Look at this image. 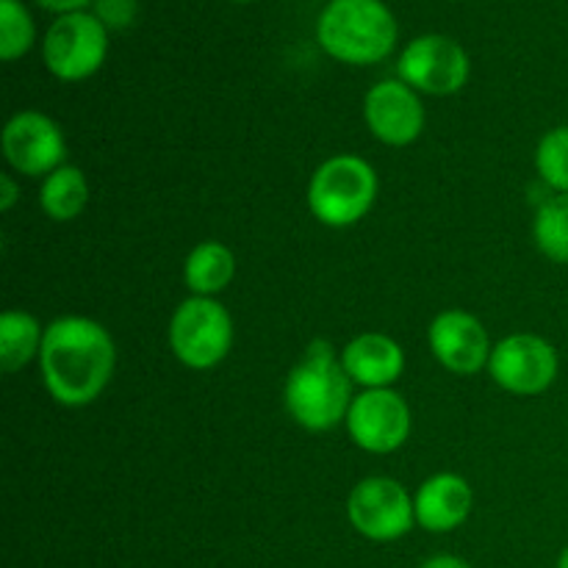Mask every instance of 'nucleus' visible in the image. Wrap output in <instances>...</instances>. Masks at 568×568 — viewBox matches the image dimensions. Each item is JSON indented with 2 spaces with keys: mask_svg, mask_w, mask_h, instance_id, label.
Segmentation results:
<instances>
[{
  "mask_svg": "<svg viewBox=\"0 0 568 568\" xmlns=\"http://www.w3.org/2000/svg\"><path fill=\"white\" fill-rule=\"evenodd\" d=\"M3 159L26 178H48L67 164V139L59 122L42 111H17L3 128Z\"/></svg>",
  "mask_w": 568,
  "mask_h": 568,
  "instance_id": "obj_11",
  "label": "nucleus"
},
{
  "mask_svg": "<svg viewBox=\"0 0 568 568\" xmlns=\"http://www.w3.org/2000/svg\"><path fill=\"white\" fill-rule=\"evenodd\" d=\"M471 505H475V494L469 483L453 471H442L422 483L419 491L414 494L416 525L436 536L453 532L469 519Z\"/></svg>",
  "mask_w": 568,
  "mask_h": 568,
  "instance_id": "obj_14",
  "label": "nucleus"
},
{
  "mask_svg": "<svg viewBox=\"0 0 568 568\" xmlns=\"http://www.w3.org/2000/svg\"><path fill=\"white\" fill-rule=\"evenodd\" d=\"M364 120L372 136L388 148H408L425 131V103L399 78L375 83L364 98Z\"/></svg>",
  "mask_w": 568,
  "mask_h": 568,
  "instance_id": "obj_12",
  "label": "nucleus"
},
{
  "mask_svg": "<svg viewBox=\"0 0 568 568\" xmlns=\"http://www.w3.org/2000/svg\"><path fill=\"white\" fill-rule=\"evenodd\" d=\"M233 275H236V255L216 239L192 247L186 264H183V281H186L192 297H216L231 286Z\"/></svg>",
  "mask_w": 568,
  "mask_h": 568,
  "instance_id": "obj_16",
  "label": "nucleus"
},
{
  "mask_svg": "<svg viewBox=\"0 0 568 568\" xmlns=\"http://www.w3.org/2000/svg\"><path fill=\"white\" fill-rule=\"evenodd\" d=\"M558 349L536 333H514L494 344L488 375L503 392L516 397H538L558 381Z\"/></svg>",
  "mask_w": 568,
  "mask_h": 568,
  "instance_id": "obj_8",
  "label": "nucleus"
},
{
  "mask_svg": "<svg viewBox=\"0 0 568 568\" xmlns=\"http://www.w3.org/2000/svg\"><path fill=\"white\" fill-rule=\"evenodd\" d=\"M92 14L109 31H125L136 20V0H94Z\"/></svg>",
  "mask_w": 568,
  "mask_h": 568,
  "instance_id": "obj_22",
  "label": "nucleus"
},
{
  "mask_svg": "<svg viewBox=\"0 0 568 568\" xmlns=\"http://www.w3.org/2000/svg\"><path fill=\"white\" fill-rule=\"evenodd\" d=\"M170 349L186 369L220 366L233 347V320L214 297H189L170 320Z\"/></svg>",
  "mask_w": 568,
  "mask_h": 568,
  "instance_id": "obj_5",
  "label": "nucleus"
},
{
  "mask_svg": "<svg viewBox=\"0 0 568 568\" xmlns=\"http://www.w3.org/2000/svg\"><path fill=\"white\" fill-rule=\"evenodd\" d=\"M349 438L369 455H392L408 442L410 408L394 388H366L355 394L347 422Z\"/></svg>",
  "mask_w": 568,
  "mask_h": 568,
  "instance_id": "obj_10",
  "label": "nucleus"
},
{
  "mask_svg": "<svg viewBox=\"0 0 568 568\" xmlns=\"http://www.w3.org/2000/svg\"><path fill=\"white\" fill-rule=\"evenodd\" d=\"M353 386L336 347L327 338H314L288 372L283 403L303 430L327 433L347 422Z\"/></svg>",
  "mask_w": 568,
  "mask_h": 568,
  "instance_id": "obj_2",
  "label": "nucleus"
},
{
  "mask_svg": "<svg viewBox=\"0 0 568 568\" xmlns=\"http://www.w3.org/2000/svg\"><path fill=\"white\" fill-rule=\"evenodd\" d=\"M536 170L552 194H568V125L544 133L536 148Z\"/></svg>",
  "mask_w": 568,
  "mask_h": 568,
  "instance_id": "obj_21",
  "label": "nucleus"
},
{
  "mask_svg": "<svg viewBox=\"0 0 568 568\" xmlns=\"http://www.w3.org/2000/svg\"><path fill=\"white\" fill-rule=\"evenodd\" d=\"M109 55V28L92 11L55 17L42 42V61L53 78L78 83L92 78Z\"/></svg>",
  "mask_w": 568,
  "mask_h": 568,
  "instance_id": "obj_6",
  "label": "nucleus"
},
{
  "mask_svg": "<svg viewBox=\"0 0 568 568\" xmlns=\"http://www.w3.org/2000/svg\"><path fill=\"white\" fill-rule=\"evenodd\" d=\"M17 200H20V189H17L14 178L6 172V175H0V211L9 214V211L17 205Z\"/></svg>",
  "mask_w": 568,
  "mask_h": 568,
  "instance_id": "obj_23",
  "label": "nucleus"
},
{
  "mask_svg": "<svg viewBox=\"0 0 568 568\" xmlns=\"http://www.w3.org/2000/svg\"><path fill=\"white\" fill-rule=\"evenodd\" d=\"M39 372L50 397L64 408L92 405L114 377L111 333L89 316H59L44 327Z\"/></svg>",
  "mask_w": 568,
  "mask_h": 568,
  "instance_id": "obj_1",
  "label": "nucleus"
},
{
  "mask_svg": "<svg viewBox=\"0 0 568 568\" xmlns=\"http://www.w3.org/2000/svg\"><path fill=\"white\" fill-rule=\"evenodd\" d=\"M347 521L366 541H399L416 527L414 497L394 477H366L349 491Z\"/></svg>",
  "mask_w": 568,
  "mask_h": 568,
  "instance_id": "obj_7",
  "label": "nucleus"
},
{
  "mask_svg": "<svg viewBox=\"0 0 568 568\" xmlns=\"http://www.w3.org/2000/svg\"><path fill=\"white\" fill-rule=\"evenodd\" d=\"M89 181L81 166L64 164L39 186V209L53 222H72L87 211Z\"/></svg>",
  "mask_w": 568,
  "mask_h": 568,
  "instance_id": "obj_18",
  "label": "nucleus"
},
{
  "mask_svg": "<svg viewBox=\"0 0 568 568\" xmlns=\"http://www.w3.org/2000/svg\"><path fill=\"white\" fill-rule=\"evenodd\" d=\"M555 568H568V547H564V552L558 555V564H555Z\"/></svg>",
  "mask_w": 568,
  "mask_h": 568,
  "instance_id": "obj_26",
  "label": "nucleus"
},
{
  "mask_svg": "<svg viewBox=\"0 0 568 568\" xmlns=\"http://www.w3.org/2000/svg\"><path fill=\"white\" fill-rule=\"evenodd\" d=\"M419 568H471L464 558H455V555H433L427 558Z\"/></svg>",
  "mask_w": 568,
  "mask_h": 568,
  "instance_id": "obj_25",
  "label": "nucleus"
},
{
  "mask_svg": "<svg viewBox=\"0 0 568 568\" xmlns=\"http://www.w3.org/2000/svg\"><path fill=\"white\" fill-rule=\"evenodd\" d=\"M381 181L375 166L353 153L322 161L308 181V209L327 227H353L375 205Z\"/></svg>",
  "mask_w": 568,
  "mask_h": 568,
  "instance_id": "obj_4",
  "label": "nucleus"
},
{
  "mask_svg": "<svg viewBox=\"0 0 568 568\" xmlns=\"http://www.w3.org/2000/svg\"><path fill=\"white\" fill-rule=\"evenodd\" d=\"M236 3H253V0H236Z\"/></svg>",
  "mask_w": 568,
  "mask_h": 568,
  "instance_id": "obj_27",
  "label": "nucleus"
},
{
  "mask_svg": "<svg viewBox=\"0 0 568 568\" xmlns=\"http://www.w3.org/2000/svg\"><path fill=\"white\" fill-rule=\"evenodd\" d=\"M397 39V17L383 0H331L316 20V42L342 64H377L394 53Z\"/></svg>",
  "mask_w": 568,
  "mask_h": 568,
  "instance_id": "obj_3",
  "label": "nucleus"
},
{
  "mask_svg": "<svg viewBox=\"0 0 568 568\" xmlns=\"http://www.w3.org/2000/svg\"><path fill=\"white\" fill-rule=\"evenodd\" d=\"M42 9L53 11V14H72V11H83L89 3H94V0H37Z\"/></svg>",
  "mask_w": 568,
  "mask_h": 568,
  "instance_id": "obj_24",
  "label": "nucleus"
},
{
  "mask_svg": "<svg viewBox=\"0 0 568 568\" xmlns=\"http://www.w3.org/2000/svg\"><path fill=\"white\" fill-rule=\"evenodd\" d=\"M37 42V26L20 0H0V59L17 61Z\"/></svg>",
  "mask_w": 568,
  "mask_h": 568,
  "instance_id": "obj_20",
  "label": "nucleus"
},
{
  "mask_svg": "<svg viewBox=\"0 0 568 568\" xmlns=\"http://www.w3.org/2000/svg\"><path fill=\"white\" fill-rule=\"evenodd\" d=\"M427 344H430L433 358H436L444 369L464 377L488 369V358H491L494 349L486 325H483L475 314L460 308L442 311V314L430 322Z\"/></svg>",
  "mask_w": 568,
  "mask_h": 568,
  "instance_id": "obj_13",
  "label": "nucleus"
},
{
  "mask_svg": "<svg viewBox=\"0 0 568 568\" xmlns=\"http://www.w3.org/2000/svg\"><path fill=\"white\" fill-rule=\"evenodd\" d=\"M532 239L541 255L568 266V194H549L532 220Z\"/></svg>",
  "mask_w": 568,
  "mask_h": 568,
  "instance_id": "obj_19",
  "label": "nucleus"
},
{
  "mask_svg": "<svg viewBox=\"0 0 568 568\" xmlns=\"http://www.w3.org/2000/svg\"><path fill=\"white\" fill-rule=\"evenodd\" d=\"M471 72L469 53L444 33H425L405 44L397 61L399 81L419 94L449 98L466 87Z\"/></svg>",
  "mask_w": 568,
  "mask_h": 568,
  "instance_id": "obj_9",
  "label": "nucleus"
},
{
  "mask_svg": "<svg viewBox=\"0 0 568 568\" xmlns=\"http://www.w3.org/2000/svg\"><path fill=\"white\" fill-rule=\"evenodd\" d=\"M344 372L355 386L366 388H392L403 377L405 353L397 338L388 333H361L342 349Z\"/></svg>",
  "mask_w": 568,
  "mask_h": 568,
  "instance_id": "obj_15",
  "label": "nucleus"
},
{
  "mask_svg": "<svg viewBox=\"0 0 568 568\" xmlns=\"http://www.w3.org/2000/svg\"><path fill=\"white\" fill-rule=\"evenodd\" d=\"M44 342V327L33 314L22 308L3 311L0 316V369L6 375L26 369L33 358H39Z\"/></svg>",
  "mask_w": 568,
  "mask_h": 568,
  "instance_id": "obj_17",
  "label": "nucleus"
}]
</instances>
